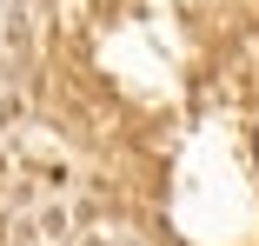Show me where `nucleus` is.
Listing matches in <instances>:
<instances>
[]
</instances>
